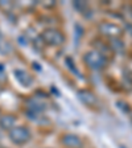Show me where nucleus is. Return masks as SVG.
I'll return each instance as SVG.
<instances>
[{"label":"nucleus","mask_w":132,"mask_h":148,"mask_svg":"<svg viewBox=\"0 0 132 148\" xmlns=\"http://www.w3.org/2000/svg\"><path fill=\"white\" fill-rule=\"evenodd\" d=\"M85 62L92 70H101L107 65V58L101 50H90L85 54Z\"/></svg>","instance_id":"f257e3e1"},{"label":"nucleus","mask_w":132,"mask_h":148,"mask_svg":"<svg viewBox=\"0 0 132 148\" xmlns=\"http://www.w3.org/2000/svg\"><path fill=\"white\" fill-rule=\"evenodd\" d=\"M0 81H5V70L0 64Z\"/></svg>","instance_id":"9d476101"},{"label":"nucleus","mask_w":132,"mask_h":148,"mask_svg":"<svg viewBox=\"0 0 132 148\" xmlns=\"http://www.w3.org/2000/svg\"><path fill=\"white\" fill-rule=\"evenodd\" d=\"M16 124V118L13 115H4L0 118V127L3 130H8L11 131L12 128H15Z\"/></svg>","instance_id":"6e6552de"},{"label":"nucleus","mask_w":132,"mask_h":148,"mask_svg":"<svg viewBox=\"0 0 132 148\" xmlns=\"http://www.w3.org/2000/svg\"><path fill=\"white\" fill-rule=\"evenodd\" d=\"M62 144L66 148H82V139L75 134H66L62 136Z\"/></svg>","instance_id":"39448f33"},{"label":"nucleus","mask_w":132,"mask_h":148,"mask_svg":"<svg viewBox=\"0 0 132 148\" xmlns=\"http://www.w3.org/2000/svg\"><path fill=\"white\" fill-rule=\"evenodd\" d=\"M78 98L89 107H94L98 105V98L95 97V94L89 90H79L78 91Z\"/></svg>","instance_id":"423d86ee"},{"label":"nucleus","mask_w":132,"mask_h":148,"mask_svg":"<svg viewBox=\"0 0 132 148\" xmlns=\"http://www.w3.org/2000/svg\"><path fill=\"white\" fill-rule=\"evenodd\" d=\"M15 78L24 87H29L33 83V77L25 70H21V69H16L15 70Z\"/></svg>","instance_id":"0eeeda50"},{"label":"nucleus","mask_w":132,"mask_h":148,"mask_svg":"<svg viewBox=\"0 0 132 148\" xmlns=\"http://www.w3.org/2000/svg\"><path fill=\"white\" fill-rule=\"evenodd\" d=\"M41 38L42 41L49 46H60L65 42V36L61 31L58 29H54V28H49V29H45L41 34Z\"/></svg>","instance_id":"f03ea898"},{"label":"nucleus","mask_w":132,"mask_h":148,"mask_svg":"<svg viewBox=\"0 0 132 148\" xmlns=\"http://www.w3.org/2000/svg\"><path fill=\"white\" fill-rule=\"evenodd\" d=\"M9 139L12 140L15 144H25L27 142H29L31 139V131L24 126H18V127H15L9 131Z\"/></svg>","instance_id":"7ed1b4c3"},{"label":"nucleus","mask_w":132,"mask_h":148,"mask_svg":"<svg viewBox=\"0 0 132 148\" xmlns=\"http://www.w3.org/2000/svg\"><path fill=\"white\" fill-rule=\"evenodd\" d=\"M0 91H1V87H0Z\"/></svg>","instance_id":"f8f14e48"},{"label":"nucleus","mask_w":132,"mask_h":148,"mask_svg":"<svg viewBox=\"0 0 132 148\" xmlns=\"http://www.w3.org/2000/svg\"><path fill=\"white\" fill-rule=\"evenodd\" d=\"M123 15H124V17H127L129 21L132 23V7H126V8H124Z\"/></svg>","instance_id":"1a4fd4ad"},{"label":"nucleus","mask_w":132,"mask_h":148,"mask_svg":"<svg viewBox=\"0 0 132 148\" xmlns=\"http://www.w3.org/2000/svg\"><path fill=\"white\" fill-rule=\"evenodd\" d=\"M98 29L103 36L110 37L111 40L119 38L120 34H122V28H120L118 24H114V23H108V21L102 23V24L99 25Z\"/></svg>","instance_id":"20e7f679"},{"label":"nucleus","mask_w":132,"mask_h":148,"mask_svg":"<svg viewBox=\"0 0 132 148\" xmlns=\"http://www.w3.org/2000/svg\"><path fill=\"white\" fill-rule=\"evenodd\" d=\"M131 118H132V110H131Z\"/></svg>","instance_id":"9b49d317"}]
</instances>
